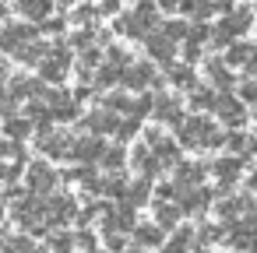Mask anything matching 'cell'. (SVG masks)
<instances>
[{"label": "cell", "instance_id": "cell-8", "mask_svg": "<svg viewBox=\"0 0 257 253\" xmlns=\"http://www.w3.org/2000/svg\"><path fill=\"white\" fill-rule=\"evenodd\" d=\"M67 151H71V158H78V162H95L106 148H102V141H95V137H81V141H74Z\"/></svg>", "mask_w": 257, "mask_h": 253}, {"label": "cell", "instance_id": "cell-3", "mask_svg": "<svg viewBox=\"0 0 257 253\" xmlns=\"http://www.w3.org/2000/svg\"><path fill=\"white\" fill-rule=\"evenodd\" d=\"M120 81H123L127 88H145V85L159 81V74H155V67H152V64H127Z\"/></svg>", "mask_w": 257, "mask_h": 253}, {"label": "cell", "instance_id": "cell-21", "mask_svg": "<svg viewBox=\"0 0 257 253\" xmlns=\"http://www.w3.org/2000/svg\"><path fill=\"white\" fill-rule=\"evenodd\" d=\"M159 36H162V39H169V43H176V39H183V36H187V25H183V22H166Z\"/></svg>", "mask_w": 257, "mask_h": 253}, {"label": "cell", "instance_id": "cell-4", "mask_svg": "<svg viewBox=\"0 0 257 253\" xmlns=\"http://www.w3.org/2000/svg\"><path fill=\"white\" fill-rule=\"evenodd\" d=\"M46 113H50V120H74L78 116V102L71 95H64V92H53Z\"/></svg>", "mask_w": 257, "mask_h": 253}, {"label": "cell", "instance_id": "cell-7", "mask_svg": "<svg viewBox=\"0 0 257 253\" xmlns=\"http://www.w3.org/2000/svg\"><path fill=\"white\" fill-rule=\"evenodd\" d=\"M222 64L225 67H246V71H253V46L250 43H232L225 50V60Z\"/></svg>", "mask_w": 257, "mask_h": 253}, {"label": "cell", "instance_id": "cell-16", "mask_svg": "<svg viewBox=\"0 0 257 253\" xmlns=\"http://www.w3.org/2000/svg\"><path fill=\"white\" fill-rule=\"evenodd\" d=\"M85 127H92L95 134H106V130H116V116L102 109V113H92V116L85 120Z\"/></svg>", "mask_w": 257, "mask_h": 253}, {"label": "cell", "instance_id": "cell-32", "mask_svg": "<svg viewBox=\"0 0 257 253\" xmlns=\"http://www.w3.org/2000/svg\"><path fill=\"white\" fill-rule=\"evenodd\" d=\"M239 95H243V102H250V99H253V81H246V85L239 88Z\"/></svg>", "mask_w": 257, "mask_h": 253}, {"label": "cell", "instance_id": "cell-33", "mask_svg": "<svg viewBox=\"0 0 257 253\" xmlns=\"http://www.w3.org/2000/svg\"><path fill=\"white\" fill-rule=\"evenodd\" d=\"M64 4H71V0H64Z\"/></svg>", "mask_w": 257, "mask_h": 253}, {"label": "cell", "instance_id": "cell-29", "mask_svg": "<svg viewBox=\"0 0 257 253\" xmlns=\"http://www.w3.org/2000/svg\"><path fill=\"white\" fill-rule=\"evenodd\" d=\"M11 109H15V99H11L4 88H0V113H4V116H11Z\"/></svg>", "mask_w": 257, "mask_h": 253}, {"label": "cell", "instance_id": "cell-5", "mask_svg": "<svg viewBox=\"0 0 257 253\" xmlns=\"http://www.w3.org/2000/svg\"><path fill=\"white\" fill-rule=\"evenodd\" d=\"M148 113H155V116L166 120V123H180V120H183L180 99H173V95H159V99H152V109H148Z\"/></svg>", "mask_w": 257, "mask_h": 253}, {"label": "cell", "instance_id": "cell-10", "mask_svg": "<svg viewBox=\"0 0 257 253\" xmlns=\"http://www.w3.org/2000/svg\"><path fill=\"white\" fill-rule=\"evenodd\" d=\"M148 53H152V60L173 64V53H176V46H173L169 39H162V36L155 32V36H148Z\"/></svg>", "mask_w": 257, "mask_h": 253}, {"label": "cell", "instance_id": "cell-11", "mask_svg": "<svg viewBox=\"0 0 257 253\" xmlns=\"http://www.w3.org/2000/svg\"><path fill=\"white\" fill-rule=\"evenodd\" d=\"M239 169H243V158H236V155H229V158H222V162H215V172H218V179H222V186H229L236 176H239Z\"/></svg>", "mask_w": 257, "mask_h": 253}, {"label": "cell", "instance_id": "cell-12", "mask_svg": "<svg viewBox=\"0 0 257 253\" xmlns=\"http://www.w3.org/2000/svg\"><path fill=\"white\" fill-rule=\"evenodd\" d=\"M39 148H43L46 155H64V151L71 148V141H67V134H50V130H46V134L39 137Z\"/></svg>", "mask_w": 257, "mask_h": 253}, {"label": "cell", "instance_id": "cell-23", "mask_svg": "<svg viewBox=\"0 0 257 253\" xmlns=\"http://www.w3.org/2000/svg\"><path fill=\"white\" fill-rule=\"evenodd\" d=\"M134 235H138V242H141V246H155V242L162 239V232H159L155 225H141V228H138Z\"/></svg>", "mask_w": 257, "mask_h": 253}, {"label": "cell", "instance_id": "cell-1", "mask_svg": "<svg viewBox=\"0 0 257 253\" xmlns=\"http://www.w3.org/2000/svg\"><path fill=\"white\" fill-rule=\"evenodd\" d=\"M176 127H180L183 144H190V148H215V144H222V134L215 130V123H211V120L187 116V120H180Z\"/></svg>", "mask_w": 257, "mask_h": 253}, {"label": "cell", "instance_id": "cell-30", "mask_svg": "<svg viewBox=\"0 0 257 253\" xmlns=\"http://www.w3.org/2000/svg\"><path fill=\"white\" fill-rule=\"evenodd\" d=\"M53 249L67 253V249H71V235H53Z\"/></svg>", "mask_w": 257, "mask_h": 253}, {"label": "cell", "instance_id": "cell-28", "mask_svg": "<svg viewBox=\"0 0 257 253\" xmlns=\"http://www.w3.org/2000/svg\"><path fill=\"white\" fill-rule=\"evenodd\" d=\"M187 239H190V232H176V239L166 246V253H183L187 249Z\"/></svg>", "mask_w": 257, "mask_h": 253}, {"label": "cell", "instance_id": "cell-26", "mask_svg": "<svg viewBox=\"0 0 257 253\" xmlns=\"http://www.w3.org/2000/svg\"><path fill=\"white\" fill-rule=\"evenodd\" d=\"M180 218V207H169V204H159V225H173Z\"/></svg>", "mask_w": 257, "mask_h": 253}, {"label": "cell", "instance_id": "cell-6", "mask_svg": "<svg viewBox=\"0 0 257 253\" xmlns=\"http://www.w3.org/2000/svg\"><path fill=\"white\" fill-rule=\"evenodd\" d=\"M36 36V29L32 25H8V29H0V50H18L22 43H29Z\"/></svg>", "mask_w": 257, "mask_h": 253}, {"label": "cell", "instance_id": "cell-17", "mask_svg": "<svg viewBox=\"0 0 257 253\" xmlns=\"http://www.w3.org/2000/svg\"><path fill=\"white\" fill-rule=\"evenodd\" d=\"M134 165H138V169H141L145 176H155V172H159V162H155V155H152V151H148L145 144H141V148L134 151Z\"/></svg>", "mask_w": 257, "mask_h": 253}, {"label": "cell", "instance_id": "cell-27", "mask_svg": "<svg viewBox=\"0 0 257 253\" xmlns=\"http://www.w3.org/2000/svg\"><path fill=\"white\" fill-rule=\"evenodd\" d=\"M225 144H229L232 151H246V148H250V137H246V134H229Z\"/></svg>", "mask_w": 257, "mask_h": 253}, {"label": "cell", "instance_id": "cell-15", "mask_svg": "<svg viewBox=\"0 0 257 253\" xmlns=\"http://www.w3.org/2000/svg\"><path fill=\"white\" fill-rule=\"evenodd\" d=\"M208 74H211V85L215 88H232V74H229V67L222 60H211L208 64Z\"/></svg>", "mask_w": 257, "mask_h": 253}, {"label": "cell", "instance_id": "cell-20", "mask_svg": "<svg viewBox=\"0 0 257 253\" xmlns=\"http://www.w3.org/2000/svg\"><path fill=\"white\" fill-rule=\"evenodd\" d=\"M29 130H32V123H29V120H8V123H4V134H8V137H15V141H22Z\"/></svg>", "mask_w": 257, "mask_h": 253}, {"label": "cell", "instance_id": "cell-24", "mask_svg": "<svg viewBox=\"0 0 257 253\" xmlns=\"http://www.w3.org/2000/svg\"><path fill=\"white\" fill-rule=\"evenodd\" d=\"M116 109H120V113H131L134 102H131L127 95H109V99H106V113H116Z\"/></svg>", "mask_w": 257, "mask_h": 253}, {"label": "cell", "instance_id": "cell-13", "mask_svg": "<svg viewBox=\"0 0 257 253\" xmlns=\"http://www.w3.org/2000/svg\"><path fill=\"white\" fill-rule=\"evenodd\" d=\"M53 8V0H18V11L25 18H46Z\"/></svg>", "mask_w": 257, "mask_h": 253}, {"label": "cell", "instance_id": "cell-14", "mask_svg": "<svg viewBox=\"0 0 257 253\" xmlns=\"http://www.w3.org/2000/svg\"><path fill=\"white\" fill-rule=\"evenodd\" d=\"M169 81H173L176 88H194V67H190V64L169 67Z\"/></svg>", "mask_w": 257, "mask_h": 253}, {"label": "cell", "instance_id": "cell-25", "mask_svg": "<svg viewBox=\"0 0 257 253\" xmlns=\"http://www.w3.org/2000/svg\"><path fill=\"white\" fill-rule=\"evenodd\" d=\"M102 155H106V158H102L106 169H120V165H123V148H120V144H116V148H106Z\"/></svg>", "mask_w": 257, "mask_h": 253}, {"label": "cell", "instance_id": "cell-31", "mask_svg": "<svg viewBox=\"0 0 257 253\" xmlns=\"http://www.w3.org/2000/svg\"><path fill=\"white\" fill-rule=\"evenodd\" d=\"M155 8H162V11H176L180 8V0H152Z\"/></svg>", "mask_w": 257, "mask_h": 253}, {"label": "cell", "instance_id": "cell-22", "mask_svg": "<svg viewBox=\"0 0 257 253\" xmlns=\"http://www.w3.org/2000/svg\"><path fill=\"white\" fill-rule=\"evenodd\" d=\"M127 193V207H134V204H141V200H148V183L141 179V183H134L131 190H123Z\"/></svg>", "mask_w": 257, "mask_h": 253}, {"label": "cell", "instance_id": "cell-2", "mask_svg": "<svg viewBox=\"0 0 257 253\" xmlns=\"http://www.w3.org/2000/svg\"><path fill=\"white\" fill-rule=\"evenodd\" d=\"M215 113H218V120L229 123V127H243V123H246V109H243V102L232 99V95H215Z\"/></svg>", "mask_w": 257, "mask_h": 253}, {"label": "cell", "instance_id": "cell-34", "mask_svg": "<svg viewBox=\"0 0 257 253\" xmlns=\"http://www.w3.org/2000/svg\"><path fill=\"white\" fill-rule=\"evenodd\" d=\"M0 151H4V144H0Z\"/></svg>", "mask_w": 257, "mask_h": 253}, {"label": "cell", "instance_id": "cell-18", "mask_svg": "<svg viewBox=\"0 0 257 253\" xmlns=\"http://www.w3.org/2000/svg\"><path fill=\"white\" fill-rule=\"evenodd\" d=\"M190 106L194 109H215V92L211 88H190Z\"/></svg>", "mask_w": 257, "mask_h": 253}, {"label": "cell", "instance_id": "cell-9", "mask_svg": "<svg viewBox=\"0 0 257 253\" xmlns=\"http://www.w3.org/2000/svg\"><path fill=\"white\" fill-rule=\"evenodd\" d=\"M29 183H32V190L46 193V190L57 183V172H53L46 162H32V169H29Z\"/></svg>", "mask_w": 257, "mask_h": 253}, {"label": "cell", "instance_id": "cell-19", "mask_svg": "<svg viewBox=\"0 0 257 253\" xmlns=\"http://www.w3.org/2000/svg\"><path fill=\"white\" fill-rule=\"evenodd\" d=\"M120 78H123V67H116V64H106V67H99V74H95L99 85H113V81H120Z\"/></svg>", "mask_w": 257, "mask_h": 253}]
</instances>
